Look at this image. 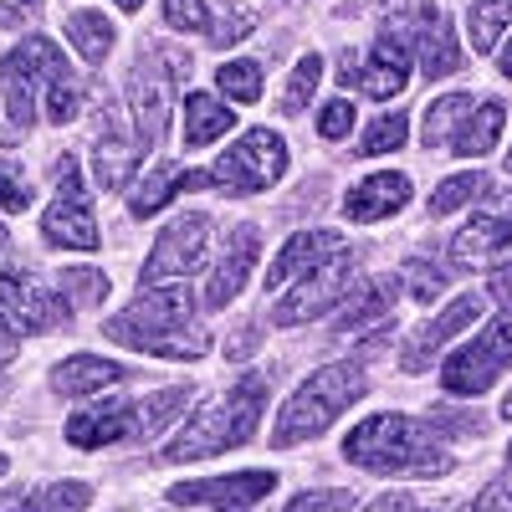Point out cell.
Wrapping results in <instances>:
<instances>
[{"label": "cell", "mask_w": 512, "mask_h": 512, "mask_svg": "<svg viewBox=\"0 0 512 512\" xmlns=\"http://www.w3.org/2000/svg\"><path fill=\"white\" fill-rule=\"evenodd\" d=\"M369 390V379L359 364H323L318 374H308L303 384L292 390V400L277 410V425H272V446H303L313 436H323L328 425L344 415L349 405H359Z\"/></svg>", "instance_id": "4"}, {"label": "cell", "mask_w": 512, "mask_h": 512, "mask_svg": "<svg viewBox=\"0 0 512 512\" xmlns=\"http://www.w3.org/2000/svg\"><path fill=\"white\" fill-rule=\"evenodd\" d=\"M344 456L359 472L374 477H446L451 472V451L431 436L425 420L410 415H369L344 436Z\"/></svg>", "instance_id": "2"}, {"label": "cell", "mask_w": 512, "mask_h": 512, "mask_svg": "<svg viewBox=\"0 0 512 512\" xmlns=\"http://www.w3.org/2000/svg\"><path fill=\"white\" fill-rule=\"evenodd\" d=\"M477 190H482V175H451V180H441L436 195H431V216H451V210H461Z\"/></svg>", "instance_id": "39"}, {"label": "cell", "mask_w": 512, "mask_h": 512, "mask_svg": "<svg viewBox=\"0 0 512 512\" xmlns=\"http://www.w3.org/2000/svg\"><path fill=\"white\" fill-rule=\"evenodd\" d=\"M420 36H415V52H420V72L441 82L451 72H461V47H456V26L441 6H420Z\"/></svg>", "instance_id": "18"}, {"label": "cell", "mask_w": 512, "mask_h": 512, "mask_svg": "<svg viewBox=\"0 0 512 512\" xmlns=\"http://www.w3.org/2000/svg\"><path fill=\"white\" fill-rule=\"evenodd\" d=\"M287 169V144L282 134H272V128H246V134L216 159V169H210V185L226 190V195H256L282 180Z\"/></svg>", "instance_id": "6"}, {"label": "cell", "mask_w": 512, "mask_h": 512, "mask_svg": "<svg viewBox=\"0 0 512 512\" xmlns=\"http://www.w3.org/2000/svg\"><path fill=\"white\" fill-rule=\"evenodd\" d=\"M507 175H512V149H507Z\"/></svg>", "instance_id": "58"}, {"label": "cell", "mask_w": 512, "mask_h": 512, "mask_svg": "<svg viewBox=\"0 0 512 512\" xmlns=\"http://www.w3.org/2000/svg\"><path fill=\"white\" fill-rule=\"evenodd\" d=\"M405 82H410V47H405L400 26L384 21L374 36V52L364 62L359 57L344 62V88H359L364 98H395L405 93Z\"/></svg>", "instance_id": "9"}, {"label": "cell", "mask_w": 512, "mask_h": 512, "mask_svg": "<svg viewBox=\"0 0 512 512\" xmlns=\"http://www.w3.org/2000/svg\"><path fill=\"white\" fill-rule=\"evenodd\" d=\"M456 512H512V482H492L482 497H472V502H461Z\"/></svg>", "instance_id": "44"}, {"label": "cell", "mask_w": 512, "mask_h": 512, "mask_svg": "<svg viewBox=\"0 0 512 512\" xmlns=\"http://www.w3.org/2000/svg\"><path fill=\"white\" fill-rule=\"evenodd\" d=\"M405 134H410V118H405V113H384V118L369 123V134L359 139V149H364V154H390V149L405 144Z\"/></svg>", "instance_id": "37"}, {"label": "cell", "mask_w": 512, "mask_h": 512, "mask_svg": "<svg viewBox=\"0 0 512 512\" xmlns=\"http://www.w3.org/2000/svg\"><path fill=\"white\" fill-rule=\"evenodd\" d=\"M93 502L88 482H47V487H26L16 497L0 502V512H82Z\"/></svg>", "instance_id": "24"}, {"label": "cell", "mask_w": 512, "mask_h": 512, "mask_svg": "<svg viewBox=\"0 0 512 512\" xmlns=\"http://www.w3.org/2000/svg\"><path fill=\"white\" fill-rule=\"evenodd\" d=\"M231 123H236V113L221 98H210V93H190L185 98V144L190 149L216 144L221 134H231Z\"/></svg>", "instance_id": "25"}, {"label": "cell", "mask_w": 512, "mask_h": 512, "mask_svg": "<svg viewBox=\"0 0 512 512\" xmlns=\"http://www.w3.org/2000/svg\"><path fill=\"white\" fill-rule=\"evenodd\" d=\"M256 246H262L256 226H236V231H231V241H226V251H221L216 272H210V282H205V308H226L231 297L246 287L251 262H256Z\"/></svg>", "instance_id": "16"}, {"label": "cell", "mask_w": 512, "mask_h": 512, "mask_svg": "<svg viewBox=\"0 0 512 512\" xmlns=\"http://www.w3.org/2000/svg\"><path fill=\"white\" fill-rule=\"evenodd\" d=\"M21 6H31V11H36V6H41V0H21Z\"/></svg>", "instance_id": "57"}, {"label": "cell", "mask_w": 512, "mask_h": 512, "mask_svg": "<svg viewBox=\"0 0 512 512\" xmlns=\"http://www.w3.org/2000/svg\"><path fill=\"white\" fill-rule=\"evenodd\" d=\"M200 185H210V169H180V164H169V159H159L154 169H144V175L128 185V210L134 216H154V210H164L169 205V195H180V190H200Z\"/></svg>", "instance_id": "17"}, {"label": "cell", "mask_w": 512, "mask_h": 512, "mask_svg": "<svg viewBox=\"0 0 512 512\" xmlns=\"http://www.w3.org/2000/svg\"><path fill=\"white\" fill-rule=\"evenodd\" d=\"M472 93H446V98H436L431 108H425V149H441V144H451L456 139V128H461V118L472 113Z\"/></svg>", "instance_id": "30"}, {"label": "cell", "mask_w": 512, "mask_h": 512, "mask_svg": "<svg viewBox=\"0 0 512 512\" xmlns=\"http://www.w3.org/2000/svg\"><path fill=\"white\" fill-rule=\"evenodd\" d=\"M410 200V175H400V169H379V175L359 180L349 190V216L354 221H384V216H395V210H405Z\"/></svg>", "instance_id": "21"}, {"label": "cell", "mask_w": 512, "mask_h": 512, "mask_svg": "<svg viewBox=\"0 0 512 512\" xmlns=\"http://www.w3.org/2000/svg\"><path fill=\"white\" fill-rule=\"evenodd\" d=\"M349 128H354V103H349V98H338V103L323 108V118H318V134H323V139L338 144V139H349Z\"/></svg>", "instance_id": "43"}, {"label": "cell", "mask_w": 512, "mask_h": 512, "mask_svg": "<svg viewBox=\"0 0 512 512\" xmlns=\"http://www.w3.org/2000/svg\"><path fill=\"white\" fill-rule=\"evenodd\" d=\"M267 410V379L262 374H241L236 390H226L216 405H205L185 431L159 451V461H205V456H221L236 451L256 436V420Z\"/></svg>", "instance_id": "3"}, {"label": "cell", "mask_w": 512, "mask_h": 512, "mask_svg": "<svg viewBox=\"0 0 512 512\" xmlns=\"http://www.w3.org/2000/svg\"><path fill=\"white\" fill-rule=\"evenodd\" d=\"M364 512H425L415 497H405V492H384V497H374Z\"/></svg>", "instance_id": "46"}, {"label": "cell", "mask_w": 512, "mask_h": 512, "mask_svg": "<svg viewBox=\"0 0 512 512\" xmlns=\"http://www.w3.org/2000/svg\"><path fill=\"white\" fill-rule=\"evenodd\" d=\"M502 118H507V108H502V103H472V113H466V118H461V128H456L451 149H456V154H466V159L492 154V144L502 139Z\"/></svg>", "instance_id": "27"}, {"label": "cell", "mask_w": 512, "mask_h": 512, "mask_svg": "<svg viewBox=\"0 0 512 512\" xmlns=\"http://www.w3.org/2000/svg\"><path fill=\"white\" fill-rule=\"evenodd\" d=\"M216 88L226 98H236V103H256V98H262V67H256V62H226L216 72Z\"/></svg>", "instance_id": "35"}, {"label": "cell", "mask_w": 512, "mask_h": 512, "mask_svg": "<svg viewBox=\"0 0 512 512\" xmlns=\"http://www.w3.org/2000/svg\"><path fill=\"white\" fill-rule=\"evenodd\" d=\"M16 349H21V344H16V333L6 328V318H0V364H11V359H16Z\"/></svg>", "instance_id": "50"}, {"label": "cell", "mask_w": 512, "mask_h": 512, "mask_svg": "<svg viewBox=\"0 0 512 512\" xmlns=\"http://www.w3.org/2000/svg\"><path fill=\"white\" fill-rule=\"evenodd\" d=\"M134 164H139V144H128L113 123H103V139H98V180H103L108 190H118V185H128Z\"/></svg>", "instance_id": "29"}, {"label": "cell", "mask_w": 512, "mask_h": 512, "mask_svg": "<svg viewBox=\"0 0 512 512\" xmlns=\"http://www.w3.org/2000/svg\"><path fill=\"white\" fill-rule=\"evenodd\" d=\"M190 384H175V390H159V395H149L139 410H134V436H154V431H164L169 420H175L185 405H190Z\"/></svg>", "instance_id": "32"}, {"label": "cell", "mask_w": 512, "mask_h": 512, "mask_svg": "<svg viewBox=\"0 0 512 512\" xmlns=\"http://www.w3.org/2000/svg\"><path fill=\"white\" fill-rule=\"evenodd\" d=\"M0 400H6V384H0Z\"/></svg>", "instance_id": "59"}, {"label": "cell", "mask_w": 512, "mask_h": 512, "mask_svg": "<svg viewBox=\"0 0 512 512\" xmlns=\"http://www.w3.org/2000/svg\"><path fill=\"white\" fill-rule=\"evenodd\" d=\"M338 251H349V241L338 231H297L267 267V292H287L303 272H318L323 262H333Z\"/></svg>", "instance_id": "14"}, {"label": "cell", "mask_w": 512, "mask_h": 512, "mask_svg": "<svg viewBox=\"0 0 512 512\" xmlns=\"http://www.w3.org/2000/svg\"><path fill=\"white\" fill-rule=\"evenodd\" d=\"M11 251V236H6V226H0V256H6Z\"/></svg>", "instance_id": "54"}, {"label": "cell", "mask_w": 512, "mask_h": 512, "mask_svg": "<svg viewBox=\"0 0 512 512\" xmlns=\"http://www.w3.org/2000/svg\"><path fill=\"white\" fill-rule=\"evenodd\" d=\"M108 338L123 349L159 354V359H200L210 349L205 328L195 323L190 287H144L123 313L108 318Z\"/></svg>", "instance_id": "1"}, {"label": "cell", "mask_w": 512, "mask_h": 512, "mask_svg": "<svg viewBox=\"0 0 512 512\" xmlns=\"http://www.w3.org/2000/svg\"><path fill=\"white\" fill-rule=\"evenodd\" d=\"M0 88H6V118H11V139H21L26 128L36 123V88L41 77H31L16 57H6V67H0Z\"/></svg>", "instance_id": "26"}, {"label": "cell", "mask_w": 512, "mask_h": 512, "mask_svg": "<svg viewBox=\"0 0 512 512\" xmlns=\"http://www.w3.org/2000/svg\"><path fill=\"white\" fill-rule=\"evenodd\" d=\"M507 26H512V0H477V6H466V36H472L477 52H492Z\"/></svg>", "instance_id": "31"}, {"label": "cell", "mask_w": 512, "mask_h": 512, "mask_svg": "<svg viewBox=\"0 0 512 512\" xmlns=\"http://www.w3.org/2000/svg\"><path fill=\"white\" fill-rule=\"evenodd\" d=\"M354 267H359V256H354V251H338L333 262H323L318 272H308L303 282H297V287L282 297L272 318H277L282 328L323 318L328 308H338V297H349V277H354Z\"/></svg>", "instance_id": "10"}, {"label": "cell", "mask_w": 512, "mask_h": 512, "mask_svg": "<svg viewBox=\"0 0 512 512\" xmlns=\"http://www.w3.org/2000/svg\"><path fill=\"white\" fill-rule=\"evenodd\" d=\"M57 287H62L67 297H77L82 308H98L103 297H108V277L93 272V267H67V272L57 277Z\"/></svg>", "instance_id": "36"}, {"label": "cell", "mask_w": 512, "mask_h": 512, "mask_svg": "<svg viewBox=\"0 0 512 512\" xmlns=\"http://www.w3.org/2000/svg\"><path fill=\"white\" fill-rule=\"evenodd\" d=\"M26 205H31V175L16 159L0 154V210H11V216H16V210H26Z\"/></svg>", "instance_id": "38"}, {"label": "cell", "mask_w": 512, "mask_h": 512, "mask_svg": "<svg viewBox=\"0 0 512 512\" xmlns=\"http://www.w3.org/2000/svg\"><path fill=\"white\" fill-rule=\"evenodd\" d=\"M11 472V456H0V477H6Z\"/></svg>", "instance_id": "55"}, {"label": "cell", "mask_w": 512, "mask_h": 512, "mask_svg": "<svg viewBox=\"0 0 512 512\" xmlns=\"http://www.w3.org/2000/svg\"><path fill=\"white\" fill-rule=\"evenodd\" d=\"M400 282L410 287V297H420V303H436V297L446 292L451 272L441 262H425V256H410V262L400 267Z\"/></svg>", "instance_id": "34"}, {"label": "cell", "mask_w": 512, "mask_h": 512, "mask_svg": "<svg viewBox=\"0 0 512 512\" xmlns=\"http://www.w3.org/2000/svg\"><path fill=\"white\" fill-rule=\"evenodd\" d=\"M512 369V308L502 318H492L472 344L456 349L446 364H441V390L446 395H461V400H472L482 395L492 379H502Z\"/></svg>", "instance_id": "5"}, {"label": "cell", "mask_w": 512, "mask_h": 512, "mask_svg": "<svg viewBox=\"0 0 512 512\" xmlns=\"http://www.w3.org/2000/svg\"><path fill=\"white\" fill-rule=\"evenodd\" d=\"M0 21H6V26H16V21H21V11H11V6H0Z\"/></svg>", "instance_id": "52"}, {"label": "cell", "mask_w": 512, "mask_h": 512, "mask_svg": "<svg viewBox=\"0 0 512 512\" xmlns=\"http://www.w3.org/2000/svg\"><path fill=\"white\" fill-rule=\"evenodd\" d=\"M118 379H128L123 364L98 359V354H72V359H62L52 369V390L57 395H98V390H108V384H118Z\"/></svg>", "instance_id": "23"}, {"label": "cell", "mask_w": 512, "mask_h": 512, "mask_svg": "<svg viewBox=\"0 0 512 512\" xmlns=\"http://www.w3.org/2000/svg\"><path fill=\"white\" fill-rule=\"evenodd\" d=\"M41 236L52 246L98 251V221H93L88 180H82L77 159H57V200L47 205V216H41Z\"/></svg>", "instance_id": "8"}, {"label": "cell", "mask_w": 512, "mask_h": 512, "mask_svg": "<svg viewBox=\"0 0 512 512\" xmlns=\"http://www.w3.org/2000/svg\"><path fill=\"white\" fill-rule=\"evenodd\" d=\"M164 21L175 31H200L210 26V11H205V0H164Z\"/></svg>", "instance_id": "42"}, {"label": "cell", "mask_w": 512, "mask_h": 512, "mask_svg": "<svg viewBox=\"0 0 512 512\" xmlns=\"http://www.w3.org/2000/svg\"><path fill=\"white\" fill-rule=\"evenodd\" d=\"M482 318V297H456V303H446L431 323H425L415 338H410V349L400 354V364L410 369V374H420V369H431V359L451 344V338L466 328V323H477Z\"/></svg>", "instance_id": "15"}, {"label": "cell", "mask_w": 512, "mask_h": 512, "mask_svg": "<svg viewBox=\"0 0 512 512\" xmlns=\"http://www.w3.org/2000/svg\"><path fill=\"white\" fill-rule=\"evenodd\" d=\"M344 16H405V0H349Z\"/></svg>", "instance_id": "45"}, {"label": "cell", "mask_w": 512, "mask_h": 512, "mask_svg": "<svg viewBox=\"0 0 512 512\" xmlns=\"http://www.w3.org/2000/svg\"><path fill=\"white\" fill-rule=\"evenodd\" d=\"M507 461H512V446H507Z\"/></svg>", "instance_id": "60"}, {"label": "cell", "mask_w": 512, "mask_h": 512, "mask_svg": "<svg viewBox=\"0 0 512 512\" xmlns=\"http://www.w3.org/2000/svg\"><path fill=\"white\" fill-rule=\"evenodd\" d=\"M318 77H323V57H318V52H308L303 62L292 67V77H287V93H282V113H287V118H292V113H303V108L313 103Z\"/></svg>", "instance_id": "33"}, {"label": "cell", "mask_w": 512, "mask_h": 512, "mask_svg": "<svg viewBox=\"0 0 512 512\" xmlns=\"http://www.w3.org/2000/svg\"><path fill=\"white\" fill-rule=\"evenodd\" d=\"M185 57L175 47H149L139 57V67L128 72V108H134V128L139 144H159L169 128V82L185 77Z\"/></svg>", "instance_id": "7"}, {"label": "cell", "mask_w": 512, "mask_h": 512, "mask_svg": "<svg viewBox=\"0 0 512 512\" xmlns=\"http://www.w3.org/2000/svg\"><path fill=\"white\" fill-rule=\"evenodd\" d=\"M0 318L11 328H31V333H47V328H62L67 323V303L52 292H41L31 277H16L6 272L0 277Z\"/></svg>", "instance_id": "13"}, {"label": "cell", "mask_w": 512, "mask_h": 512, "mask_svg": "<svg viewBox=\"0 0 512 512\" xmlns=\"http://www.w3.org/2000/svg\"><path fill=\"white\" fill-rule=\"evenodd\" d=\"M502 415H507V420H512V395H507V400H502Z\"/></svg>", "instance_id": "56"}, {"label": "cell", "mask_w": 512, "mask_h": 512, "mask_svg": "<svg viewBox=\"0 0 512 512\" xmlns=\"http://www.w3.org/2000/svg\"><path fill=\"white\" fill-rule=\"evenodd\" d=\"M502 246H512V190L497 195L466 231H456L451 256H461V262H482V256H492Z\"/></svg>", "instance_id": "19"}, {"label": "cell", "mask_w": 512, "mask_h": 512, "mask_svg": "<svg viewBox=\"0 0 512 512\" xmlns=\"http://www.w3.org/2000/svg\"><path fill=\"white\" fill-rule=\"evenodd\" d=\"M487 292L497 297L502 308H512V262H507V267H497V272L487 277Z\"/></svg>", "instance_id": "47"}, {"label": "cell", "mask_w": 512, "mask_h": 512, "mask_svg": "<svg viewBox=\"0 0 512 512\" xmlns=\"http://www.w3.org/2000/svg\"><path fill=\"white\" fill-rule=\"evenodd\" d=\"M251 31V16H231V21H221L216 26V47H231L236 36H246Z\"/></svg>", "instance_id": "48"}, {"label": "cell", "mask_w": 512, "mask_h": 512, "mask_svg": "<svg viewBox=\"0 0 512 512\" xmlns=\"http://www.w3.org/2000/svg\"><path fill=\"white\" fill-rule=\"evenodd\" d=\"M497 67H502V77H512V36H507V52L497 57Z\"/></svg>", "instance_id": "51"}, {"label": "cell", "mask_w": 512, "mask_h": 512, "mask_svg": "<svg viewBox=\"0 0 512 512\" xmlns=\"http://www.w3.org/2000/svg\"><path fill=\"white\" fill-rule=\"evenodd\" d=\"M287 512H354V492L344 487H323V492H297Z\"/></svg>", "instance_id": "40"}, {"label": "cell", "mask_w": 512, "mask_h": 512, "mask_svg": "<svg viewBox=\"0 0 512 512\" xmlns=\"http://www.w3.org/2000/svg\"><path fill=\"white\" fill-rule=\"evenodd\" d=\"M77 108H82V88H77V82L72 77L67 82H52V88H47V118L62 128V123L77 118Z\"/></svg>", "instance_id": "41"}, {"label": "cell", "mask_w": 512, "mask_h": 512, "mask_svg": "<svg viewBox=\"0 0 512 512\" xmlns=\"http://www.w3.org/2000/svg\"><path fill=\"white\" fill-rule=\"evenodd\" d=\"M277 487V472H236V477H210V482H180L169 487L175 507H221V512H251Z\"/></svg>", "instance_id": "12"}, {"label": "cell", "mask_w": 512, "mask_h": 512, "mask_svg": "<svg viewBox=\"0 0 512 512\" xmlns=\"http://www.w3.org/2000/svg\"><path fill=\"white\" fill-rule=\"evenodd\" d=\"M256 349V328H241V333H231V344H226V354L231 359H246Z\"/></svg>", "instance_id": "49"}, {"label": "cell", "mask_w": 512, "mask_h": 512, "mask_svg": "<svg viewBox=\"0 0 512 512\" xmlns=\"http://www.w3.org/2000/svg\"><path fill=\"white\" fill-rule=\"evenodd\" d=\"M400 287H405L400 277H369L359 292H349V308L333 318V333H338V338H349V333H364V328L379 323V318H390Z\"/></svg>", "instance_id": "22"}, {"label": "cell", "mask_w": 512, "mask_h": 512, "mask_svg": "<svg viewBox=\"0 0 512 512\" xmlns=\"http://www.w3.org/2000/svg\"><path fill=\"white\" fill-rule=\"evenodd\" d=\"M67 36H72V52L82 62H93V67L113 52V21L103 11H72L67 16Z\"/></svg>", "instance_id": "28"}, {"label": "cell", "mask_w": 512, "mask_h": 512, "mask_svg": "<svg viewBox=\"0 0 512 512\" xmlns=\"http://www.w3.org/2000/svg\"><path fill=\"white\" fill-rule=\"evenodd\" d=\"M123 436H134V405L123 400H103L93 410H82L67 420V441L82 446V451H98V446H113Z\"/></svg>", "instance_id": "20"}, {"label": "cell", "mask_w": 512, "mask_h": 512, "mask_svg": "<svg viewBox=\"0 0 512 512\" xmlns=\"http://www.w3.org/2000/svg\"><path fill=\"white\" fill-rule=\"evenodd\" d=\"M210 251V216H180L175 226H164L159 241H154V256L144 262L139 282L144 287H159L169 277H190Z\"/></svg>", "instance_id": "11"}, {"label": "cell", "mask_w": 512, "mask_h": 512, "mask_svg": "<svg viewBox=\"0 0 512 512\" xmlns=\"http://www.w3.org/2000/svg\"><path fill=\"white\" fill-rule=\"evenodd\" d=\"M113 6H118V11H139V6H144V0H113Z\"/></svg>", "instance_id": "53"}]
</instances>
